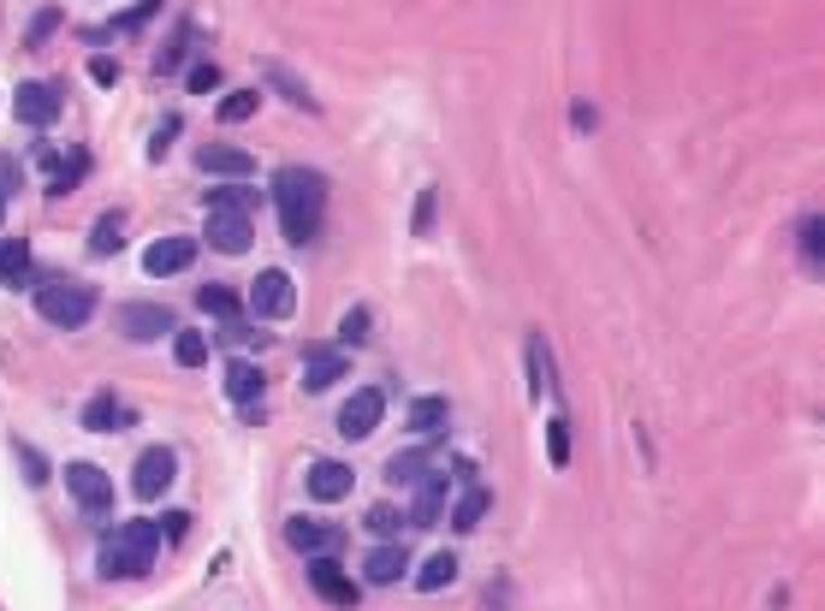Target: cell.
Here are the masks:
<instances>
[{"label":"cell","instance_id":"8","mask_svg":"<svg viewBox=\"0 0 825 611\" xmlns=\"http://www.w3.org/2000/svg\"><path fill=\"white\" fill-rule=\"evenodd\" d=\"M262 392H268V380H262V368L238 356V362L226 368V398L238 404V416H244V422H262Z\"/></svg>","mask_w":825,"mask_h":611},{"label":"cell","instance_id":"13","mask_svg":"<svg viewBox=\"0 0 825 611\" xmlns=\"http://www.w3.org/2000/svg\"><path fill=\"white\" fill-rule=\"evenodd\" d=\"M434 469H446V457H440L434 445H416V451L386 457V481H392V487H410V481H428Z\"/></svg>","mask_w":825,"mask_h":611},{"label":"cell","instance_id":"38","mask_svg":"<svg viewBox=\"0 0 825 611\" xmlns=\"http://www.w3.org/2000/svg\"><path fill=\"white\" fill-rule=\"evenodd\" d=\"M547 457H553V469H564V463H570V428L558 422V416L547 422Z\"/></svg>","mask_w":825,"mask_h":611},{"label":"cell","instance_id":"3","mask_svg":"<svg viewBox=\"0 0 825 611\" xmlns=\"http://www.w3.org/2000/svg\"><path fill=\"white\" fill-rule=\"evenodd\" d=\"M96 285H84V279H48L42 291H36V315H42L48 327H66V333H78L84 321L96 315Z\"/></svg>","mask_w":825,"mask_h":611},{"label":"cell","instance_id":"9","mask_svg":"<svg viewBox=\"0 0 825 611\" xmlns=\"http://www.w3.org/2000/svg\"><path fill=\"white\" fill-rule=\"evenodd\" d=\"M12 113H18L30 131H48L60 119V89L54 84H18L12 89Z\"/></svg>","mask_w":825,"mask_h":611},{"label":"cell","instance_id":"41","mask_svg":"<svg viewBox=\"0 0 825 611\" xmlns=\"http://www.w3.org/2000/svg\"><path fill=\"white\" fill-rule=\"evenodd\" d=\"M339 333H345V345H357V339H368V309H351L345 321H339Z\"/></svg>","mask_w":825,"mask_h":611},{"label":"cell","instance_id":"5","mask_svg":"<svg viewBox=\"0 0 825 611\" xmlns=\"http://www.w3.org/2000/svg\"><path fill=\"white\" fill-rule=\"evenodd\" d=\"M244 303H250V315H262V321H285V315L297 309V291H291V273H279V267H262Z\"/></svg>","mask_w":825,"mask_h":611},{"label":"cell","instance_id":"17","mask_svg":"<svg viewBox=\"0 0 825 611\" xmlns=\"http://www.w3.org/2000/svg\"><path fill=\"white\" fill-rule=\"evenodd\" d=\"M309 588L315 594H321V600L327 606H357V588H351V576H345V570H339L333 564V558H315V564H309Z\"/></svg>","mask_w":825,"mask_h":611},{"label":"cell","instance_id":"10","mask_svg":"<svg viewBox=\"0 0 825 611\" xmlns=\"http://www.w3.org/2000/svg\"><path fill=\"white\" fill-rule=\"evenodd\" d=\"M380 416H386V398H380L375 386H363V392H351V404L339 410V434H345V440H368L380 428Z\"/></svg>","mask_w":825,"mask_h":611},{"label":"cell","instance_id":"43","mask_svg":"<svg viewBox=\"0 0 825 611\" xmlns=\"http://www.w3.org/2000/svg\"><path fill=\"white\" fill-rule=\"evenodd\" d=\"M18 184H24V178H18V161H12V155H0V196H12Z\"/></svg>","mask_w":825,"mask_h":611},{"label":"cell","instance_id":"42","mask_svg":"<svg viewBox=\"0 0 825 611\" xmlns=\"http://www.w3.org/2000/svg\"><path fill=\"white\" fill-rule=\"evenodd\" d=\"M90 78L101 89H113V84H119V60H90Z\"/></svg>","mask_w":825,"mask_h":611},{"label":"cell","instance_id":"37","mask_svg":"<svg viewBox=\"0 0 825 611\" xmlns=\"http://www.w3.org/2000/svg\"><path fill=\"white\" fill-rule=\"evenodd\" d=\"M185 89H190V96H208V89H220V66H214V60H196V66L185 72Z\"/></svg>","mask_w":825,"mask_h":611},{"label":"cell","instance_id":"11","mask_svg":"<svg viewBox=\"0 0 825 611\" xmlns=\"http://www.w3.org/2000/svg\"><path fill=\"white\" fill-rule=\"evenodd\" d=\"M190 262H196V238H155V244L143 250L149 279H173V273H185Z\"/></svg>","mask_w":825,"mask_h":611},{"label":"cell","instance_id":"21","mask_svg":"<svg viewBox=\"0 0 825 611\" xmlns=\"http://www.w3.org/2000/svg\"><path fill=\"white\" fill-rule=\"evenodd\" d=\"M285 546H297V552L321 558L327 546H339V529L315 523V517H291V523H285Z\"/></svg>","mask_w":825,"mask_h":611},{"label":"cell","instance_id":"18","mask_svg":"<svg viewBox=\"0 0 825 611\" xmlns=\"http://www.w3.org/2000/svg\"><path fill=\"white\" fill-rule=\"evenodd\" d=\"M131 422H137V410L119 404L113 392H101V398L84 404V428H90V434H119V428H131Z\"/></svg>","mask_w":825,"mask_h":611},{"label":"cell","instance_id":"14","mask_svg":"<svg viewBox=\"0 0 825 611\" xmlns=\"http://www.w3.org/2000/svg\"><path fill=\"white\" fill-rule=\"evenodd\" d=\"M404 570H410V546H398V540H380L375 552L363 558V576L375 582V588H392V582H404Z\"/></svg>","mask_w":825,"mask_h":611},{"label":"cell","instance_id":"29","mask_svg":"<svg viewBox=\"0 0 825 611\" xmlns=\"http://www.w3.org/2000/svg\"><path fill=\"white\" fill-rule=\"evenodd\" d=\"M446 582H458V552H434L422 570H416V588L422 594H440Z\"/></svg>","mask_w":825,"mask_h":611},{"label":"cell","instance_id":"1","mask_svg":"<svg viewBox=\"0 0 825 611\" xmlns=\"http://www.w3.org/2000/svg\"><path fill=\"white\" fill-rule=\"evenodd\" d=\"M274 208H279V232L291 244H309L321 232V208H327V178L315 167H279L274 173Z\"/></svg>","mask_w":825,"mask_h":611},{"label":"cell","instance_id":"12","mask_svg":"<svg viewBox=\"0 0 825 611\" xmlns=\"http://www.w3.org/2000/svg\"><path fill=\"white\" fill-rule=\"evenodd\" d=\"M208 244L220 250V256H244V250L256 244L250 214H208Z\"/></svg>","mask_w":825,"mask_h":611},{"label":"cell","instance_id":"30","mask_svg":"<svg viewBox=\"0 0 825 611\" xmlns=\"http://www.w3.org/2000/svg\"><path fill=\"white\" fill-rule=\"evenodd\" d=\"M446 416H452V404L428 392V398L410 404V434H434V428H446Z\"/></svg>","mask_w":825,"mask_h":611},{"label":"cell","instance_id":"15","mask_svg":"<svg viewBox=\"0 0 825 611\" xmlns=\"http://www.w3.org/2000/svg\"><path fill=\"white\" fill-rule=\"evenodd\" d=\"M446 499H452V487H446V469H434L428 481H416V505H410V523L416 529H434L440 517H446Z\"/></svg>","mask_w":825,"mask_h":611},{"label":"cell","instance_id":"23","mask_svg":"<svg viewBox=\"0 0 825 611\" xmlns=\"http://www.w3.org/2000/svg\"><path fill=\"white\" fill-rule=\"evenodd\" d=\"M196 309H208V321H220V327L244 321V297H238L232 285H202L196 291Z\"/></svg>","mask_w":825,"mask_h":611},{"label":"cell","instance_id":"44","mask_svg":"<svg viewBox=\"0 0 825 611\" xmlns=\"http://www.w3.org/2000/svg\"><path fill=\"white\" fill-rule=\"evenodd\" d=\"M434 226V190H422V202H416V232H428Z\"/></svg>","mask_w":825,"mask_h":611},{"label":"cell","instance_id":"6","mask_svg":"<svg viewBox=\"0 0 825 611\" xmlns=\"http://www.w3.org/2000/svg\"><path fill=\"white\" fill-rule=\"evenodd\" d=\"M66 493L78 499L84 517H107V505H113V481L96 463H66Z\"/></svg>","mask_w":825,"mask_h":611},{"label":"cell","instance_id":"20","mask_svg":"<svg viewBox=\"0 0 825 611\" xmlns=\"http://www.w3.org/2000/svg\"><path fill=\"white\" fill-rule=\"evenodd\" d=\"M196 167L214 173V178H244V173H256V155H244V149H232V143H202Z\"/></svg>","mask_w":825,"mask_h":611},{"label":"cell","instance_id":"28","mask_svg":"<svg viewBox=\"0 0 825 611\" xmlns=\"http://www.w3.org/2000/svg\"><path fill=\"white\" fill-rule=\"evenodd\" d=\"M529 386H535L541 404H553V351H547V339H529Z\"/></svg>","mask_w":825,"mask_h":611},{"label":"cell","instance_id":"32","mask_svg":"<svg viewBox=\"0 0 825 611\" xmlns=\"http://www.w3.org/2000/svg\"><path fill=\"white\" fill-rule=\"evenodd\" d=\"M0 279H7V285H24V279H30V250H24L18 238H0Z\"/></svg>","mask_w":825,"mask_h":611},{"label":"cell","instance_id":"45","mask_svg":"<svg viewBox=\"0 0 825 611\" xmlns=\"http://www.w3.org/2000/svg\"><path fill=\"white\" fill-rule=\"evenodd\" d=\"M60 24V12H42V18H36V30H30V42H48V30H54Z\"/></svg>","mask_w":825,"mask_h":611},{"label":"cell","instance_id":"22","mask_svg":"<svg viewBox=\"0 0 825 611\" xmlns=\"http://www.w3.org/2000/svg\"><path fill=\"white\" fill-rule=\"evenodd\" d=\"M262 78H268V84L279 89V96L291 101V107H303V113H321V101H315V89L303 84V78H297V72H291V66H279V60H268V66H262Z\"/></svg>","mask_w":825,"mask_h":611},{"label":"cell","instance_id":"36","mask_svg":"<svg viewBox=\"0 0 825 611\" xmlns=\"http://www.w3.org/2000/svg\"><path fill=\"white\" fill-rule=\"evenodd\" d=\"M250 113H262V96H256V89H232V96L220 101V119H226V125H244Z\"/></svg>","mask_w":825,"mask_h":611},{"label":"cell","instance_id":"26","mask_svg":"<svg viewBox=\"0 0 825 611\" xmlns=\"http://www.w3.org/2000/svg\"><path fill=\"white\" fill-rule=\"evenodd\" d=\"M161 7H167V0H137V7L113 12V24H90V30H84V36H90V42H101V36H107V30H137V24H149V18H155V12H161Z\"/></svg>","mask_w":825,"mask_h":611},{"label":"cell","instance_id":"27","mask_svg":"<svg viewBox=\"0 0 825 611\" xmlns=\"http://www.w3.org/2000/svg\"><path fill=\"white\" fill-rule=\"evenodd\" d=\"M487 505H493V493H487V487H464V493H458V505H452V529L469 534V529L481 523V517H487Z\"/></svg>","mask_w":825,"mask_h":611},{"label":"cell","instance_id":"2","mask_svg":"<svg viewBox=\"0 0 825 611\" xmlns=\"http://www.w3.org/2000/svg\"><path fill=\"white\" fill-rule=\"evenodd\" d=\"M155 552H161V529L155 523H119L101 540V552H96V576H107V582H125V576H149L155 570Z\"/></svg>","mask_w":825,"mask_h":611},{"label":"cell","instance_id":"46","mask_svg":"<svg viewBox=\"0 0 825 611\" xmlns=\"http://www.w3.org/2000/svg\"><path fill=\"white\" fill-rule=\"evenodd\" d=\"M24 475H30V481H42V475H48V469H42V457H36L30 445H24Z\"/></svg>","mask_w":825,"mask_h":611},{"label":"cell","instance_id":"7","mask_svg":"<svg viewBox=\"0 0 825 611\" xmlns=\"http://www.w3.org/2000/svg\"><path fill=\"white\" fill-rule=\"evenodd\" d=\"M173 475H179V457H173L167 445H149V451L137 457V469H131L137 499H161V493L173 487Z\"/></svg>","mask_w":825,"mask_h":611},{"label":"cell","instance_id":"39","mask_svg":"<svg viewBox=\"0 0 825 611\" xmlns=\"http://www.w3.org/2000/svg\"><path fill=\"white\" fill-rule=\"evenodd\" d=\"M398 523H404L398 505H375V511H368V529H375L380 540H398Z\"/></svg>","mask_w":825,"mask_h":611},{"label":"cell","instance_id":"25","mask_svg":"<svg viewBox=\"0 0 825 611\" xmlns=\"http://www.w3.org/2000/svg\"><path fill=\"white\" fill-rule=\"evenodd\" d=\"M48 196H66L72 184H84V167H90V155L84 149H72V155H48Z\"/></svg>","mask_w":825,"mask_h":611},{"label":"cell","instance_id":"19","mask_svg":"<svg viewBox=\"0 0 825 611\" xmlns=\"http://www.w3.org/2000/svg\"><path fill=\"white\" fill-rule=\"evenodd\" d=\"M345 368H351V356L345 351H309V362H303V392H327V386H339L345 380Z\"/></svg>","mask_w":825,"mask_h":611},{"label":"cell","instance_id":"31","mask_svg":"<svg viewBox=\"0 0 825 611\" xmlns=\"http://www.w3.org/2000/svg\"><path fill=\"white\" fill-rule=\"evenodd\" d=\"M208 214H256V190H250V184L208 190Z\"/></svg>","mask_w":825,"mask_h":611},{"label":"cell","instance_id":"40","mask_svg":"<svg viewBox=\"0 0 825 611\" xmlns=\"http://www.w3.org/2000/svg\"><path fill=\"white\" fill-rule=\"evenodd\" d=\"M173 143H179V119H173V113H167V119L155 125V137H149V161H161V155H167Z\"/></svg>","mask_w":825,"mask_h":611},{"label":"cell","instance_id":"16","mask_svg":"<svg viewBox=\"0 0 825 611\" xmlns=\"http://www.w3.org/2000/svg\"><path fill=\"white\" fill-rule=\"evenodd\" d=\"M351 487H357V475H351V463H333V457H321V463H309V499H351Z\"/></svg>","mask_w":825,"mask_h":611},{"label":"cell","instance_id":"4","mask_svg":"<svg viewBox=\"0 0 825 611\" xmlns=\"http://www.w3.org/2000/svg\"><path fill=\"white\" fill-rule=\"evenodd\" d=\"M113 327H119L131 345H149V339H173V333H179V315L161 309V303H125V309H113Z\"/></svg>","mask_w":825,"mask_h":611},{"label":"cell","instance_id":"33","mask_svg":"<svg viewBox=\"0 0 825 611\" xmlns=\"http://www.w3.org/2000/svg\"><path fill=\"white\" fill-rule=\"evenodd\" d=\"M173 362H179V368H202V362H208V339H202L196 327H179V333H173Z\"/></svg>","mask_w":825,"mask_h":611},{"label":"cell","instance_id":"35","mask_svg":"<svg viewBox=\"0 0 825 611\" xmlns=\"http://www.w3.org/2000/svg\"><path fill=\"white\" fill-rule=\"evenodd\" d=\"M190 42H196V24H179V30H173V42L155 54V72H179V60L190 54Z\"/></svg>","mask_w":825,"mask_h":611},{"label":"cell","instance_id":"24","mask_svg":"<svg viewBox=\"0 0 825 611\" xmlns=\"http://www.w3.org/2000/svg\"><path fill=\"white\" fill-rule=\"evenodd\" d=\"M125 232H131V214H125V208H107V214L90 226V256H113V250L125 244Z\"/></svg>","mask_w":825,"mask_h":611},{"label":"cell","instance_id":"34","mask_svg":"<svg viewBox=\"0 0 825 611\" xmlns=\"http://www.w3.org/2000/svg\"><path fill=\"white\" fill-rule=\"evenodd\" d=\"M802 262H808V273H820V262H825V220L820 214L802 220Z\"/></svg>","mask_w":825,"mask_h":611},{"label":"cell","instance_id":"47","mask_svg":"<svg viewBox=\"0 0 825 611\" xmlns=\"http://www.w3.org/2000/svg\"><path fill=\"white\" fill-rule=\"evenodd\" d=\"M0 208H7V196H0Z\"/></svg>","mask_w":825,"mask_h":611}]
</instances>
